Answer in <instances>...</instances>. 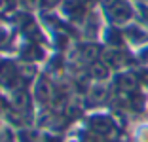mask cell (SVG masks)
Listing matches in <instances>:
<instances>
[{"mask_svg": "<svg viewBox=\"0 0 148 142\" xmlns=\"http://www.w3.org/2000/svg\"><path fill=\"white\" fill-rule=\"evenodd\" d=\"M135 140L137 142H148V125H140L135 129Z\"/></svg>", "mask_w": 148, "mask_h": 142, "instance_id": "cell-1", "label": "cell"}]
</instances>
